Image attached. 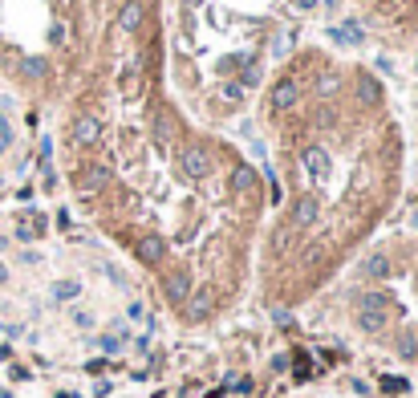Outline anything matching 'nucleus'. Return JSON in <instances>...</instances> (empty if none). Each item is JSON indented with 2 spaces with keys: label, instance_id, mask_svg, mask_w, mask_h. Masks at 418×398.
<instances>
[{
  "label": "nucleus",
  "instance_id": "cd10ccee",
  "mask_svg": "<svg viewBox=\"0 0 418 398\" xmlns=\"http://www.w3.org/2000/svg\"><path fill=\"white\" fill-rule=\"evenodd\" d=\"M0 281H8V272H4V265H0Z\"/></svg>",
  "mask_w": 418,
  "mask_h": 398
},
{
  "label": "nucleus",
  "instance_id": "6e6552de",
  "mask_svg": "<svg viewBox=\"0 0 418 398\" xmlns=\"http://www.w3.org/2000/svg\"><path fill=\"white\" fill-rule=\"evenodd\" d=\"M162 256H167V244H162L159 236H143L138 240V260L143 265H159Z\"/></svg>",
  "mask_w": 418,
  "mask_h": 398
},
{
  "label": "nucleus",
  "instance_id": "f3484780",
  "mask_svg": "<svg viewBox=\"0 0 418 398\" xmlns=\"http://www.w3.org/2000/svg\"><path fill=\"white\" fill-rule=\"evenodd\" d=\"M289 49H292V33L285 29V33H276V37H273V57H285Z\"/></svg>",
  "mask_w": 418,
  "mask_h": 398
},
{
  "label": "nucleus",
  "instance_id": "aec40b11",
  "mask_svg": "<svg viewBox=\"0 0 418 398\" xmlns=\"http://www.w3.org/2000/svg\"><path fill=\"white\" fill-rule=\"evenodd\" d=\"M382 390H386V394H398V390H406V382L402 378H382Z\"/></svg>",
  "mask_w": 418,
  "mask_h": 398
},
{
  "label": "nucleus",
  "instance_id": "bb28decb",
  "mask_svg": "<svg viewBox=\"0 0 418 398\" xmlns=\"http://www.w3.org/2000/svg\"><path fill=\"white\" fill-rule=\"evenodd\" d=\"M317 0H292V8H313Z\"/></svg>",
  "mask_w": 418,
  "mask_h": 398
},
{
  "label": "nucleus",
  "instance_id": "423d86ee",
  "mask_svg": "<svg viewBox=\"0 0 418 398\" xmlns=\"http://www.w3.org/2000/svg\"><path fill=\"white\" fill-rule=\"evenodd\" d=\"M118 29H122V33H138V29H143V4H138V0H126V4H122Z\"/></svg>",
  "mask_w": 418,
  "mask_h": 398
},
{
  "label": "nucleus",
  "instance_id": "4468645a",
  "mask_svg": "<svg viewBox=\"0 0 418 398\" xmlns=\"http://www.w3.org/2000/svg\"><path fill=\"white\" fill-rule=\"evenodd\" d=\"M232 187H236V191H252V187H256V171H252V167H236V171H232Z\"/></svg>",
  "mask_w": 418,
  "mask_h": 398
},
{
  "label": "nucleus",
  "instance_id": "7ed1b4c3",
  "mask_svg": "<svg viewBox=\"0 0 418 398\" xmlns=\"http://www.w3.org/2000/svg\"><path fill=\"white\" fill-rule=\"evenodd\" d=\"M179 163H183V175H187V179H203L211 171V150L208 147H183V159H179Z\"/></svg>",
  "mask_w": 418,
  "mask_h": 398
},
{
  "label": "nucleus",
  "instance_id": "20e7f679",
  "mask_svg": "<svg viewBox=\"0 0 418 398\" xmlns=\"http://www.w3.org/2000/svg\"><path fill=\"white\" fill-rule=\"evenodd\" d=\"M305 171L313 175V179H329V155H325L321 147H305Z\"/></svg>",
  "mask_w": 418,
  "mask_h": 398
},
{
  "label": "nucleus",
  "instance_id": "39448f33",
  "mask_svg": "<svg viewBox=\"0 0 418 398\" xmlns=\"http://www.w3.org/2000/svg\"><path fill=\"white\" fill-rule=\"evenodd\" d=\"M317 212H321V207H317V199L301 195L297 203H292V228H309V224L317 219Z\"/></svg>",
  "mask_w": 418,
  "mask_h": 398
},
{
  "label": "nucleus",
  "instance_id": "a211bd4d",
  "mask_svg": "<svg viewBox=\"0 0 418 398\" xmlns=\"http://www.w3.org/2000/svg\"><path fill=\"white\" fill-rule=\"evenodd\" d=\"M208 305H211L208 293H195V301H191V317H203V313H208Z\"/></svg>",
  "mask_w": 418,
  "mask_h": 398
},
{
  "label": "nucleus",
  "instance_id": "ddd939ff",
  "mask_svg": "<svg viewBox=\"0 0 418 398\" xmlns=\"http://www.w3.org/2000/svg\"><path fill=\"white\" fill-rule=\"evenodd\" d=\"M357 94H362L366 106H374V102H382V85L374 82L370 73H362V78H357Z\"/></svg>",
  "mask_w": 418,
  "mask_h": 398
},
{
  "label": "nucleus",
  "instance_id": "412c9836",
  "mask_svg": "<svg viewBox=\"0 0 418 398\" xmlns=\"http://www.w3.org/2000/svg\"><path fill=\"white\" fill-rule=\"evenodd\" d=\"M224 98H227V102H240V98H244V85H240V82L224 85Z\"/></svg>",
  "mask_w": 418,
  "mask_h": 398
},
{
  "label": "nucleus",
  "instance_id": "f257e3e1",
  "mask_svg": "<svg viewBox=\"0 0 418 398\" xmlns=\"http://www.w3.org/2000/svg\"><path fill=\"white\" fill-rule=\"evenodd\" d=\"M357 325H362L366 333H378L382 325H386V301L378 297V293L362 297V313H357Z\"/></svg>",
  "mask_w": 418,
  "mask_h": 398
},
{
  "label": "nucleus",
  "instance_id": "6ab92c4d",
  "mask_svg": "<svg viewBox=\"0 0 418 398\" xmlns=\"http://www.w3.org/2000/svg\"><path fill=\"white\" fill-rule=\"evenodd\" d=\"M102 349H106V354L122 349V333H118V337H114V333H106V337H102Z\"/></svg>",
  "mask_w": 418,
  "mask_h": 398
},
{
  "label": "nucleus",
  "instance_id": "5701e85b",
  "mask_svg": "<svg viewBox=\"0 0 418 398\" xmlns=\"http://www.w3.org/2000/svg\"><path fill=\"white\" fill-rule=\"evenodd\" d=\"M317 90H321V94H333V90H338V73H325Z\"/></svg>",
  "mask_w": 418,
  "mask_h": 398
},
{
  "label": "nucleus",
  "instance_id": "b1692460",
  "mask_svg": "<svg viewBox=\"0 0 418 398\" xmlns=\"http://www.w3.org/2000/svg\"><path fill=\"white\" fill-rule=\"evenodd\" d=\"M240 82L256 85V82H260V66H248V69H244V78H240Z\"/></svg>",
  "mask_w": 418,
  "mask_h": 398
},
{
  "label": "nucleus",
  "instance_id": "dca6fc26",
  "mask_svg": "<svg viewBox=\"0 0 418 398\" xmlns=\"http://www.w3.org/2000/svg\"><path fill=\"white\" fill-rule=\"evenodd\" d=\"M78 293H81L78 281H57V284H53V297H57V301H73Z\"/></svg>",
  "mask_w": 418,
  "mask_h": 398
},
{
  "label": "nucleus",
  "instance_id": "393cba45",
  "mask_svg": "<svg viewBox=\"0 0 418 398\" xmlns=\"http://www.w3.org/2000/svg\"><path fill=\"white\" fill-rule=\"evenodd\" d=\"M65 37H69V33H65V25L57 20V25H53V45H65Z\"/></svg>",
  "mask_w": 418,
  "mask_h": 398
},
{
  "label": "nucleus",
  "instance_id": "f03ea898",
  "mask_svg": "<svg viewBox=\"0 0 418 398\" xmlns=\"http://www.w3.org/2000/svg\"><path fill=\"white\" fill-rule=\"evenodd\" d=\"M69 138H73V147H97L102 122H97L94 114H78L73 118V126H69Z\"/></svg>",
  "mask_w": 418,
  "mask_h": 398
},
{
  "label": "nucleus",
  "instance_id": "9d476101",
  "mask_svg": "<svg viewBox=\"0 0 418 398\" xmlns=\"http://www.w3.org/2000/svg\"><path fill=\"white\" fill-rule=\"evenodd\" d=\"M187 293H191V281H187L183 272H171V277H167V297L175 301V305H183Z\"/></svg>",
  "mask_w": 418,
  "mask_h": 398
},
{
  "label": "nucleus",
  "instance_id": "0eeeda50",
  "mask_svg": "<svg viewBox=\"0 0 418 398\" xmlns=\"http://www.w3.org/2000/svg\"><path fill=\"white\" fill-rule=\"evenodd\" d=\"M297 98H301V85L292 82V78H285V82H276V90H273V110H289Z\"/></svg>",
  "mask_w": 418,
  "mask_h": 398
},
{
  "label": "nucleus",
  "instance_id": "f8f14e48",
  "mask_svg": "<svg viewBox=\"0 0 418 398\" xmlns=\"http://www.w3.org/2000/svg\"><path fill=\"white\" fill-rule=\"evenodd\" d=\"M329 37H333V41H341V45H362V37H366V33H362V25H357V20H345V25H341V29H333Z\"/></svg>",
  "mask_w": 418,
  "mask_h": 398
},
{
  "label": "nucleus",
  "instance_id": "4be33fe9",
  "mask_svg": "<svg viewBox=\"0 0 418 398\" xmlns=\"http://www.w3.org/2000/svg\"><path fill=\"white\" fill-rule=\"evenodd\" d=\"M398 354H402V358H414V354H418V346H414V337H410V333L402 337V346H398Z\"/></svg>",
  "mask_w": 418,
  "mask_h": 398
},
{
  "label": "nucleus",
  "instance_id": "9b49d317",
  "mask_svg": "<svg viewBox=\"0 0 418 398\" xmlns=\"http://www.w3.org/2000/svg\"><path fill=\"white\" fill-rule=\"evenodd\" d=\"M110 183V171L106 167H94V171H85V179H81V195H94V191H102Z\"/></svg>",
  "mask_w": 418,
  "mask_h": 398
},
{
  "label": "nucleus",
  "instance_id": "a878e982",
  "mask_svg": "<svg viewBox=\"0 0 418 398\" xmlns=\"http://www.w3.org/2000/svg\"><path fill=\"white\" fill-rule=\"evenodd\" d=\"M32 236H37V232H32L29 224H20V228H16V240H32Z\"/></svg>",
  "mask_w": 418,
  "mask_h": 398
},
{
  "label": "nucleus",
  "instance_id": "2eb2a0df",
  "mask_svg": "<svg viewBox=\"0 0 418 398\" xmlns=\"http://www.w3.org/2000/svg\"><path fill=\"white\" fill-rule=\"evenodd\" d=\"M366 277H378V281H382V277H390V260L382 256V252H374L370 260H366Z\"/></svg>",
  "mask_w": 418,
  "mask_h": 398
},
{
  "label": "nucleus",
  "instance_id": "1a4fd4ad",
  "mask_svg": "<svg viewBox=\"0 0 418 398\" xmlns=\"http://www.w3.org/2000/svg\"><path fill=\"white\" fill-rule=\"evenodd\" d=\"M20 78H29V82H45V78H49V61H45V57H20Z\"/></svg>",
  "mask_w": 418,
  "mask_h": 398
}]
</instances>
